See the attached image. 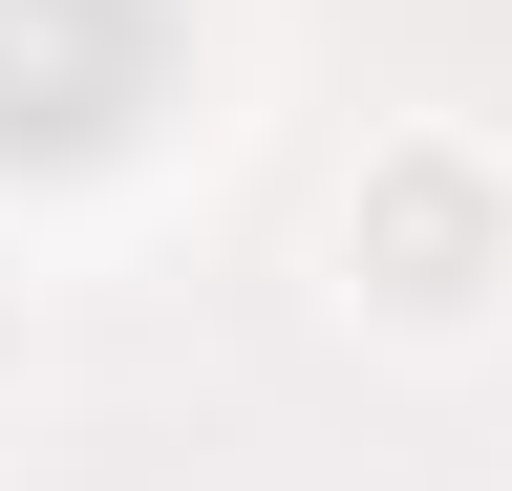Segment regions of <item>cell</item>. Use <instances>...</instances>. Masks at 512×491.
Returning a JSON list of instances; mask_svg holds the SVG:
<instances>
[{"label": "cell", "instance_id": "obj_1", "mask_svg": "<svg viewBox=\"0 0 512 491\" xmlns=\"http://www.w3.org/2000/svg\"><path fill=\"white\" fill-rule=\"evenodd\" d=\"M342 278L384 299V321H470V299L512 278V193H491L470 150H384L363 214H342Z\"/></svg>", "mask_w": 512, "mask_h": 491}]
</instances>
